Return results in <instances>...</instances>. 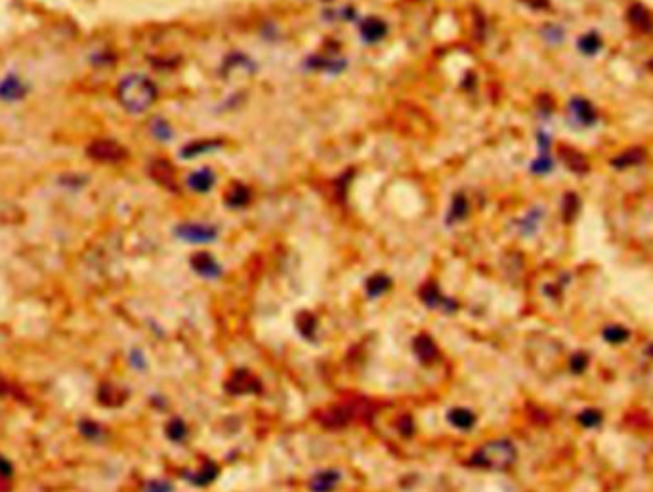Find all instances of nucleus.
<instances>
[{"mask_svg":"<svg viewBox=\"0 0 653 492\" xmlns=\"http://www.w3.org/2000/svg\"><path fill=\"white\" fill-rule=\"evenodd\" d=\"M130 363H132V367L136 370H143V368L147 367V363H145V355H143L140 349H132V353H130Z\"/></svg>","mask_w":653,"mask_h":492,"instance_id":"obj_23","label":"nucleus"},{"mask_svg":"<svg viewBox=\"0 0 653 492\" xmlns=\"http://www.w3.org/2000/svg\"><path fill=\"white\" fill-rule=\"evenodd\" d=\"M579 46H581V50L584 52V54H594V52L600 48V38L594 35L584 36Z\"/></svg>","mask_w":653,"mask_h":492,"instance_id":"obj_21","label":"nucleus"},{"mask_svg":"<svg viewBox=\"0 0 653 492\" xmlns=\"http://www.w3.org/2000/svg\"><path fill=\"white\" fill-rule=\"evenodd\" d=\"M159 96V90L155 86V82L140 75V73H130L121 79L116 86V99L123 107L132 113V115H142L155 103V99Z\"/></svg>","mask_w":653,"mask_h":492,"instance_id":"obj_1","label":"nucleus"},{"mask_svg":"<svg viewBox=\"0 0 653 492\" xmlns=\"http://www.w3.org/2000/svg\"><path fill=\"white\" fill-rule=\"evenodd\" d=\"M79 431H81L82 437L90 439V441H98V439H101V435H103L101 426L92 420L79 422Z\"/></svg>","mask_w":653,"mask_h":492,"instance_id":"obj_15","label":"nucleus"},{"mask_svg":"<svg viewBox=\"0 0 653 492\" xmlns=\"http://www.w3.org/2000/svg\"><path fill=\"white\" fill-rule=\"evenodd\" d=\"M227 391L235 395L256 393V391H260V382L249 370H237L227 382Z\"/></svg>","mask_w":653,"mask_h":492,"instance_id":"obj_5","label":"nucleus"},{"mask_svg":"<svg viewBox=\"0 0 653 492\" xmlns=\"http://www.w3.org/2000/svg\"><path fill=\"white\" fill-rule=\"evenodd\" d=\"M188 481H191L193 484H197V487H205V484H210L214 481L216 477H218V467L214 464H206L199 474H188Z\"/></svg>","mask_w":653,"mask_h":492,"instance_id":"obj_12","label":"nucleus"},{"mask_svg":"<svg viewBox=\"0 0 653 492\" xmlns=\"http://www.w3.org/2000/svg\"><path fill=\"white\" fill-rule=\"evenodd\" d=\"M338 481H341V474L334 469H327V471H319L317 475H313L312 481H310V489L313 492H332L336 489Z\"/></svg>","mask_w":653,"mask_h":492,"instance_id":"obj_7","label":"nucleus"},{"mask_svg":"<svg viewBox=\"0 0 653 492\" xmlns=\"http://www.w3.org/2000/svg\"><path fill=\"white\" fill-rule=\"evenodd\" d=\"M188 185L193 191H199V193H206L208 189L214 185V176H212V172L210 170H199L195 174H191L188 178Z\"/></svg>","mask_w":653,"mask_h":492,"instance_id":"obj_10","label":"nucleus"},{"mask_svg":"<svg viewBox=\"0 0 653 492\" xmlns=\"http://www.w3.org/2000/svg\"><path fill=\"white\" fill-rule=\"evenodd\" d=\"M178 239L186 242H193V244H205V242L216 241L218 237V229L212 225H203V224H184L176 229Z\"/></svg>","mask_w":653,"mask_h":492,"instance_id":"obj_4","label":"nucleus"},{"mask_svg":"<svg viewBox=\"0 0 653 492\" xmlns=\"http://www.w3.org/2000/svg\"><path fill=\"white\" fill-rule=\"evenodd\" d=\"M449 422L458 430H470L476 424V416L466 409H453L449 412Z\"/></svg>","mask_w":653,"mask_h":492,"instance_id":"obj_11","label":"nucleus"},{"mask_svg":"<svg viewBox=\"0 0 653 492\" xmlns=\"http://www.w3.org/2000/svg\"><path fill=\"white\" fill-rule=\"evenodd\" d=\"M10 391H12V385H10L4 378H0V397H2V395H8Z\"/></svg>","mask_w":653,"mask_h":492,"instance_id":"obj_27","label":"nucleus"},{"mask_svg":"<svg viewBox=\"0 0 653 492\" xmlns=\"http://www.w3.org/2000/svg\"><path fill=\"white\" fill-rule=\"evenodd\" d=\"M584 367H587V357H584V355H575L571 361L573 372H575V374H579V372L584 370Z\"/></svg>","mask_w":653,"mask_h":492,"instance_id":"obj_25","label":"nucleus"},{"mask_svg":"<svg viewBox=\"0 0 653 492\" xmlns=\"http://www.w3.org/2000/svg\"><path fill=\"white\" fill-rule=\"evenodd\" d=\"M167 435L171 441L174 443H182L184 439L188 437V428H186V424L180 420V418H174V420L167 426Z\"/></svg>","mask_w":653,"mask_h":492,"instance_id":"obj_13","label":"nucleus"},{"mask_svg":"<svg viewBox=\"0 0 653 492\" xmlns=\"http://www.w3.org/2000/svg\"><path fill=\"white\" fill-rule=\"evenodd\" d=\"M388 288H390V279H388V277L376 275V277L369 279L367 292H369V296H371V298H378L380 294H384Z\"/></svg>","mask_w":653,"mask_h":492,"instance_id":"obj_14","label":"nucleus"},{"mask_svg":"<svg viewBox=\"0 0 653 492\" xmlns=\"http://www.w3.org/2000/svg\"><path fill=\"white\" fill-rule=\"evenodd\" d=\"M579 422H581L584 428H596L602 422V414L598 411H584L579 414Z\"/></svg>","mask_w":653,"mask_h":492,"instance_id":"obj_20","label":"nucleus"},{"mask_svg":"<svg viewBox=\"0 0 653 492\" xmlns=\"http://www.w3.org/2000/svg\"><path fill=\"white\" fill-rule=\"evenodd\" d=\"M88 153L96 161L115 162L119 159H123V147H119L113 142H96L90 147Z\"/></svg>","mask_w":653,"mask_h":492,"instance_id":"obj_6","label":"nucleus"},{"mask_svg":"<svg viewBox=\"0 0 653 492\" xmlns=\"http://www.w3.org/2000/svg\"><path fill=\"white\" fill-rule=\"evenodd\" d=\"M422 300L430 305V307H443V309H449V305L451 307H455L453 302H449L447 298H441V296L436 292V288H430V292L426 290L424 294H422Z\"/></svg>","mask_w":653,"mask_h":492,"instance_id":"obj_16","label":"nucleus"},{"mask_svg":"<svg viewBox=\"0 0 653 492\" xmlns=\"http://www.w3.org/2000/svg\"><path fill=\"white\" fill-rule=\"evenodd\" d=\"M516 462V448L506 439H497L487 445H483L480 450H476L472 456V464L483 469H506Z\"/></svg>","mask_w":653,"mask_h":492,"instance_id":"obj_2","label":"nucleus"},{"mask_svg":"<svg viewBox=\"0 0 653 492\" xmlns=\"http://www.w3.org/2000/svg\"><path fill=\"white\" fill-rule=\"evenodd\" d=\"M151 132H153V135H155V138H159V140H162V142H169V140H172L171 126L167 125V122H164L162 118H157V120H153Z\"/></svg>","mask_w":653,"mask_h":492,"instance_id":"obj_18","label":"nucleus"},{"mask_svg":"<svg viewBox=\"0 0 653 492\" xmlns=\"http://www.w3.org/2000/svg\"><path fill=\"white\" fill-rule=\"evenodd\" d=\"M604 338L611 341V344H623L628 338V332L625 328H621V326H608L604 331Z\"/></svg>","mask_w":653,"mask_h":492,"instance_id":"obj_19","label":"nucleus"},{"mask_svg":"<svg viewBox=\"0 0 653 492\" xmlns=\"http://www.w3.org/2000/svg\"><path fill=\"white\" fill-rule=\"evenodd\" d=\"M630 21H632L638 29H644V31H650V29H652V18H650L648 12L642 8L630 10Z\"/></svg>","mask_w":653,"mask_h":492,"instance_id":"obj_17","label":"nucleus"},{"mask_svg":"<svg viewBox=\"0 0 653 492\" xmlns=\"http://www.w3.org/2000/svg\"><path fill=\"white\" fill-rule=\"evenodd\" d=\"M172 484L169 481H151V483H147L145 487V491L143 492H172Z\"/></svg>","mask_w":653,"mask_h":492,"instance_id":"obj_22","label":"nucleus"},{"mask_svg":"<svg viewBox=\"0 0 653 492\" xmlns=\"http://www.w3.org/2000/svg\"><path fill=\"white\" fill-rule=\"evenodd\" d=\"M415 353H417L419 359L424 361V363H432V361H436V357H438V349H436L434 341L430 340L428 336H419V338L415 340Z\"/></svg>","mask_w":653,"mask_h":492,"instance_id":"obj_9","label":"nucleus"},{"mask_svg":"<svg viewBox=\"0 0 653 492\" xmlns=\"http://www.w3.org/2000/svg\"><path fill=\"white\" fill-rule=\"evenodd\" d=\"M29 92H31V86L23 81L19 73L10 71L0 79V101L4 105L21 103L29 96Z\"/></svg>","mask_w":653,"mask_h":492,"instance_id":"obj_3","label":"nucleus"},{"mask_svg":"<svg viewBox=\"0 0 653 492\" xmlns=\"http://www.w3.org/2000/svg\"><path fill=\"white\" fill-rule=\"evenodd\" d=\"M193 268H195V271L201 277L205 279H216L220 277V273H222V268L208 254H197L193 258Z\"/></svg>","mask_w":653,"mask_h":492,"instance_id":"obj_8","label":"nucleus"},{"mask_svg":"<svg viewBox=\"0 0 653 492\" xmlns=\"http://www.w3.org/2000/svg\"><path fill=\"white\" fill-rule=\"evenodd\" d=\"M12 475H14V465H12V462H8V460H4V458L0 456V477H2V481H10Z\"/></svg>","mask_w":653,"mask_h":492,"instance_id":"obj_24","label":"nucleus"},{"mask_svg":"<svg viewBox=\"0 0 653 492\" xmlns=\"http://www.w3.org/2000/svg\"><path fill=\"white\" fill-rule=\"evenodd\" d=\"M577 113H579L581 116H584L587 120H591V118H592L591 107H589L587 103H579V105H577Z\"/></svg>","mask_w":653,"mask_h":492,"instance_id":"obj_26","label":"nucleus"}]
</instances>
